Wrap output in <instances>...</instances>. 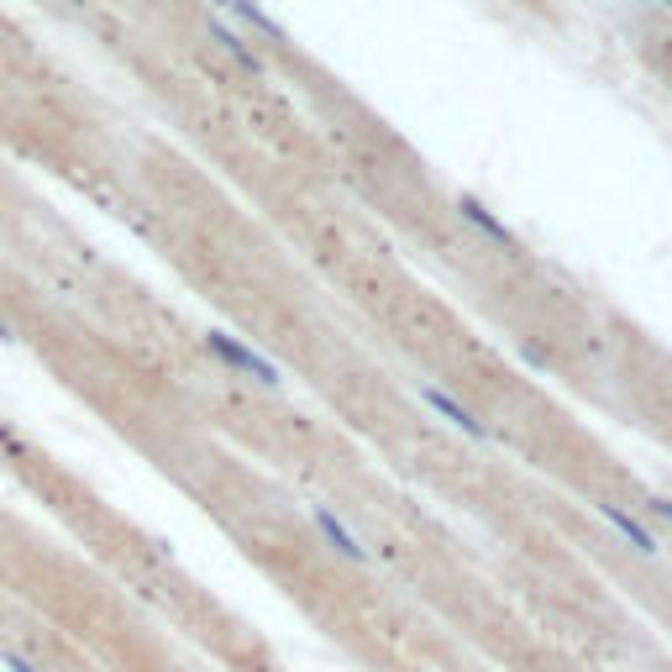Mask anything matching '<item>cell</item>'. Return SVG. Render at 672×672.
Instances as JSON below:
<instances>
[{
	"instance_id": "obj_1",
	"label": "cell",
	"mask_w": 672,
	"mask_h": 672,
	"mask_svg": "<svg viewBox=\"0 0 672 672\" xmlns=\"http://www.w3.org/2000/svg\"><path fill=\"white\" fill-rule=\"evenodd\" d=\"M0 662H5V672H48L43 662H32V657L16 647H0Z\"/></svg>"
}]
</instances>
